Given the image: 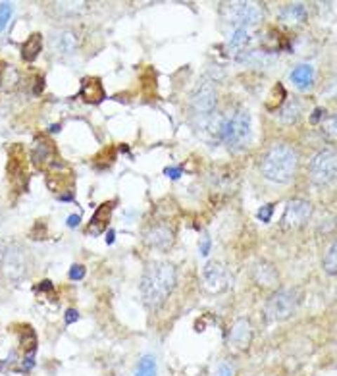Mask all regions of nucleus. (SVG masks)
Wrapping results in <instances>:
<instances>
[{"label": "nucleus", "mask_w": 337, "mask_h": 376, "mask_svg": "<svg viewBox=\"0 0 337 376\" xmlns=\"http://www.w3.org/2000/svg\"><path fill=\"white\" fill-rule=\"evenodd\" d=\"M158 375V365L157 359L152 355H145L141 361L137 363L133 376H157Z\"/></svg>", "instance_id": "4be33fe9"}, {"label": "nucleus", "mask_w": 337, "mask_h": 376, "mask_svg": "<svg viewBox=\"0 0 337 376\" xmlns=\"http://www.w3.org/2000/svg\"><path fill=\"white\" fill-rule=\"evenodd\" d=\"M222 20L225 25L235 30H247L258 25L263 20V10L255 2H233V4H224L222 8Z\"/></svg>", "instance_id": "20e7f679"}, {"label": "nucleus", "mask_w": 337, "mask_h": 376, "mask_svg": "<svg viewBox=\"0 0 337 376\" xmlns=\"http://www.w3.org/2000/svg\"><path fill=\"white\" fill-rule=\"evenodd\" d=\"M320 118H326V112H324L322 108H316L315 114H312V118H310V122H312V124H316V122L320 120Z\"/></svg>", "instance_id": "473e14b6"}, {"label": "nucleus", "mask_w": 337, "mask_h": 376, "mask_svg": "<svg viewBox=\"0 0 337 376\" xmlns=\"http://www.w3.org/2000/svg\"><path fill=\"white\" fill-rule=\"evenodd\" d=\"M253 324L247 318H239V320H235V324L232 326V332H230V339H227V344H230V349L233 351H245L249 346H251V342H253Z\"/></svg>", "instance_id": "9b49d317"}, {"label": "nucleus", "mask_w": 337, "mask_h": 376, "mask_svg": "<svg viewBox=\"0 0 337 376\" xmlns=\"http://www.w3.org/2000/svg\"><path fill=\"white\" fill-rule=\"evenodd\" d=\"M79 214H72V216H70V219H67V226H70V228H75V226L79 224Z\"/></svg>", "instance_id": "72a5a7b5"}, {"label": "nucleus", "mask_w": 337, "mask_h": 376, "mask_svg": "<svg viewBox=\"0 0 337 376\" xmlns=\"http://www.w3.org/2000/svg\"><path fill=\"white\" fill-rule=\"evenodd\" d=\"M307 8L305 4H287L284 6V10L279 12V18L282 22L287 23V25H300V23L307 22Z\"/></svg>", "instance_id": "6ab92c4d"}, {"label": "nucleus", "mask_w": 337, "mask_h": 376, "mask_svg": "<svg viewBox=\"0 0 337 376\" xmlns=\"http://www.w3.org/2000/svg\"><path fill=\"white\" fill-rule=\"evenodd\" d=\"M0 271L4 274V278L10 280L12 284L22 282L29 272V255H27L25 247L20 243L6 245V253H4V259L0 264Z\"/></svg>", "instance_id": "423d86ee"}, {"label": "nucleus", "mask_w": 337, "mask_h": 376, "mask_svg": "<svg viewBox=\"0 0 337 376\" xmlns=\"http://www.w3.org/2000/svg\"><path fill=\"white\" fill-rule=\"evenodd\" d=\"M79 95H81L87 103H93V105L103 103V101H105V89H103V83L98 82L97 77H87V79H83Z\"/></svg>", "instance_id": "f3484780"}, {"label": "nucleus", "mask_w": 337, "mask_h": 376, "mask_svg": "<svg viewBox=\"0 0 337 376\" xmlns=\"http://www.w3.org/2000/svg\"><path fill=\"white\" fill-rule=\"evenodd\" d=\"M322 136L333 143L336 141V116H328L322 120Z\"/></svg>", "instance_id": "393cba45"}, {"label": "nucleus", "mask_w": 337, "mask_h": 376, "mask_svg": "<svg viewBox=\"0 0 337 376\" xmlns=\"http://www.w3.org/2000/svg\"><path fill=\"white\" fill-rule=\"evenodd\" d=\"M202 282H204V287L209 290L210 294L224 292L225 287L230 286V276H227L224 264L216 263V261L206 263V266L202 268Z\"/></svg>", "instance_id": "9d476101"}, {"label": "nucleus", "mask_w": 337, "mask_h": 376, "mask_svg": "<svg viewBox=\"0 0 337 376\" xmlns=\"http://www.w3.org/2000/svg\"><path fill=\"white\" fill-rule=\"evenodd\" d=\"M291 82L295 83V87L299 89H310L312 83H315V68L308 66V64H300L291 72Z\"/></svg>", "instance_id": "aec40b11"}, {"label": "nucleus", "mask_w": 337, "mask_h": 376, "mask_svg": "<svg viewBox=\"0 0 337 376\" xmlns=\"http://www.w3.org/2000/svg\"><path fill=\"white\" fill-rule=\"evenodd\" d=\"M4 253H6V245L0 241V264H2V259H4Z\"/></svg>", "instance_id": "f704fd0d"}, {"label": "nucleus", "mask_w": 337, "mask_h": 376, "mask_svg": "<svg viewBox=\"0 0 337 376\" xmlns=\"http://www.w3.org/2000/svg\"><path fill=\"white\" fill-rule=\"evenodd\" d=\"M106 243H114V232H112V230H110V232H108V235H106Z\"/></svg>", "instance_id": "c9c22d12"}, {"label": "nucleus", "mask_w": 337, "mask_h": 376, "mask_svg": "<svg viewBox=\"0 0 337 376\" xmlns=\"http://www.w3.org/2000/svg\"><path fill=\"white\" fill-rule=\"evenodd\" d=\"M272 212H274V205H264L263 209L258 211V219L263 220V222H270V219H272Z\"/></svg>", "instance_id": "c85d7f7f"}, {"label": "nucleus", "mask_w": 337, "mask_h": 376, "mask_svg": "<svg viewBox=\"0 0 337 376\" xmlns=\"http://www.w3.org/2000/svg\"><path fill=\"white\" fill-rule=\"evenodd\" d=\"M210 245H212V241H210L209 235H204L201 240V243H199V251H201L202 257H206L210 253Z\"/></svg>", "instance_id": "c756f323"}, {"label": "nucleus", "mask_w": 337, "mask_h": 376, "mask_svg": "<svg viewBox=\"0 0 337 376\" xmlns=\"http://www.w3.org/2000/svg\"><path fill=\"white\" fill-rule=\"evenodd\" d=\"M312 216V203L307 199H291L287 207H285L284 219H282V226L284 228H303Z\"/></svg>", "instance_id": "1a4fd4ad"}, {"label": "nucleus", "mask_w": 337, "mask_h": 376, "mask_svg": "<svg viewBox=\"0 0 337 376\" xmlns=\"http://www.w3.org/2000/svg\"><path fill=\"white\" fill-rule=\"evenodd\" d=\"M235 375V369H233V365H230V363H222L220 367H218L216 375L214 376H233Z\"/></svg>", "instance_id": "cd10ccee"}, {"label": "nucleus", "mask_w": 337, "mask_h": 376, "mask_svg": "<svg viewBox=\"0 0 337 376\" xmlns=\"http://www.w3.org/2000/svg\"><path fill=\"white\" fill-rule=\"evenodd\" d=\"M227 145V149L239 150L245 149L251 141V112L243 106H237L232 114L224 118L222 128V139Z\"/></svg>", "instance_id": "7ed1b4c3"}, {"label": "nucleus", "mask_w": 337, "mask_h": 376, "mask_svg": "<svg viewBox=\"0 0 337 376\" xmlns=\"http://www.w3.org/2000/svg\"><path fill=\"white\" fill-rule=\"evenodd\" d=\"M324 271L328 272L330 276H336L337 272V243L331 241L328 253L324 257Z\"/></svg>", "instance_id": "5701e85b"}, {"label": "nucleus", "mask_w": 337, "mask_h": 376, "mask_svg": "<svg viewBox=\"0 0 337 376\" xmlns=\"http://www.w3.org/2000/svg\"><path fill=\"white\" fill-rule=\"evenodd\" d=\"M41 51H43V35L41 33H33L22 45V58L25 62H33Z\"/></svg>", "instance_id": "412c9836"}, {"label": "nucleus", "mask_w": 337, "mask_h": 376, "mask_svg": "<svg viewBox=\"0 0 337 376\" xmlns=\"http://www.w3.org/2000/svg\"><path fill=\"white\" fill-rule=\"evenodd\" d=\"M253 43V35L247 30H235L225 43V53L230 54L232 58L239 60L241 56H245L249 51V46Z\"/></svg>", "instance_id": "4468645a"}, {"label": "nucleus", "mask_w": 337, "mask_h": 376, "mask_svg": "<svg viewBox=\"0 0 337 376\" xmlns=\"http://www.w3.org/2000/svg\"><path fill=\"white\" fill-rule=\"evenodd\" d=\"M77 45H79V39H77V33L74 30H58L54 31L51 35V48H53L54 54L58 56H70L77 51Z\"/></svg>", "instance_id": "f8f14e48"}, {"label": "nucleus", "mask_w": 337, "mask_h": 376, "mask_svg": "<svg viewBox=\"0 0 337 376\" xmlns=\"http://www.w3.org/2000/svg\"><path fill=\"white\" fill-rule=\"evenodd\" d=\"M253 280L260 287H276L279 282L277 268L268 261H258L253 268Z\"/></svg>", "instance_id": "2eb2a0df"}, {"label": "nucleus", "mask_w": 337, "mask_h": 376, "mask_svg": "<svg viewBox=\"0 0 337 376\" xmlns=\"http://www.w3.org/2000/svg\"><path fill=\"white\" fill-rule=\"evenodd\" d=\"M337 172V157L333 149H324L320 153H316L310 164H308V174L310 180L316 186H328L336 180Z\"/></svg>", "instance_id": "6e6552de"}, {"label": "nucleus", "mask_w": 337, "mask_h": 376, "mask_svg": "<svg viewBox=\"0 0 337 376\" xmlns=\"http://www.w3.org/2000/svg\"><path fill=\"white\" fill-rule=\"evenodd\" d=\"M176 268L170 263H150L141 278V297L149 309L162 307L176 287Z\"/></svg>", "instance_id": "f257e3e1"}, {"label": "nucleus", "mask_w": 337, "mask_h": 376, "mask_svg": "<svg viewBox=\"0 0 337 376\" xmlns=\"http://www.w3.org/2000/svg\"><path fill=\"white\" fill-rule=\"evenodd\" d=\"M218 103L216 85L210 79L209 75H202L197 82L195 89L191 93V108L195 112L197 118H206L210 114H214Z\"/></svg>", "instance_id": "0eeeda50"}, {"label": "nucleus", "mask_w": 337, "mask_h": 376, "mask_svg": "<svg viewBox=\"0 0 337 376\" xmlns=\"http://www.w3.org/2000/svg\"><path fill=\"white\" fill-rule=\"evenodd\" d=\"M0 224H2V211H0Z\"/></svg>", "instance_id": "e433bc0d"}, {"label": "nucleus", "mask_w": 337, "mask_h": 376, "mask_svg": "<svg viewBox=\"0 0 337 376\" xmlns=\"http://www.w3.org/2000/svg\"><path fill=\"white\" fill-rule=\"evenodd\" d=\"M85 6H87L85 2H58V4H54L60 15H77L85 10Z\"/></svg>", "instance_id": "b1692460"}, {"label": "nucleus", "mask_w": 337, "mask_h": 376, "mask_svg": "<svg viewBox=\"0 0 337 376\" xmlns=\"http://www.w3.org/2000/svg\"><path fill=\"white\" fill-rule=\"evenodd\" d=\"M300 305V292L297 287H282L272 294L268 301H266V307H264V313L268 316L270 320H287L291 318L297 309Z\"/></svg>", "instance_id": "39448f33"}, {"label": "nucleus", "mask_w": 337, "mask_h": 376, "mask_svg": "<svg viewBox=\"0 0 337 376\" xmlns=\"http://www.w3.org/2000/svg\"><path fill=\"white\" fill-rule=\"evenodd\" d=\"M145 243H147L149 247L166 251L168 247H172L173 232L166 224L150 226L149 230L145 232Z\"/></svg>", "instance_id": "ddd939ff"}, {"label": "nucleus", "mask_w": 337, "mask_h": 376, "mask_svg": "<svg viewBox=\"0 0 337 376\" xmlns=\"http://www.w3.org/2000/svg\"><path fill=\"white\" fill-rule=\"evenodd\" d=\"M12 14H14V6L10 2H2L0 4V33L8 27V23L12 20Z\"/></svg>", "instance_id": "a878e982"}, {"label": "nucleus", "mask_w": 337, "mask_h": 376, "mask_svg": "<svg viewBox=\"0 0 337 376\" xmlns=\"http://www.w3.org/2000/svg\"><path fill=\"white\" fill-rule=\"evenodd\" d=\"M75 320H79V313L75 309H67L66 311V324H74Z\"/></svg>", "instance_id": "2f4dec72"}, {"label": "nucleus", "mask_w": 337, "mask_h": 376, "mask_svg": "<svg viewBox=\"0 0 337 376\" xmlns=\"http://www.w3.org/2000/svg\"><path fill=\"white\" fill-rule=\"evenodd\" d=\"M112 209H114V201L110 203H103L98 207L93 219H91V224L87 228V233H93V235H98L100 232H105L106 226L110 222V216H112Z\"/></svg>", "instance_id": "dca6fc26"}, {"label": "nucleus", "mask_w": 337, "mask_h": 376, "mask_svg": "<svg viewBox=\"0 0 337 376\" xmlns=\"http://www.w3.org/2000/svg\"><path fill=\"white\" fill-rule=\"evenodd\" d=\"M299 168V153L287 143L272 145L260 160V172L266 180L287 183L293 180Z\"/></svg>", "instance_id": "f03ea898"}, {"label": "nucleus", "mask_w": 337, "mask_h": 376, "mask_svg": "<svg viewBox=\"0 0 337 376\" xmlns=\"http://www.w3.org/2000/svg\"><path fill=\"white\" fill-rule=\"evenodd\" d=\"M164 174L168 178H172V180H178L181 176V168H178V166H168L164 170Z\"/></svg>", "instance_id": "7c9ffc66"}, {"label": "nucleus", "mask_w": 337, "mask_h": 376, "mask_svg": "<svg viewBox=\"0 0 337 376\" xmlns=\"http://www.w3.org/2000/svg\"><path fill=\"white\" fill-rule=\"evenodd\" d=\"M300 114H303V106L297 98H289V101H285L282 108H279V112H277V118L282 124L285 126H293V124H297L300 120Z\"/></svg>", "instance_id": "a211bd4d"}, {"label": "nucleus", "mask_w": 337, "mask_h": 376, "mask_svg": "<svg viewBox=\"0 0 337 376\" xmlns=\"http://www.w3.org/2000/svg\"><path fill=\"white\" fill-rule=\"evenodd\" d=\"M85 276V266L83 264H74L70 268V278L72 280H81Z\"/></svg>", "instance_id": "bb28decb"}]
</instances>
